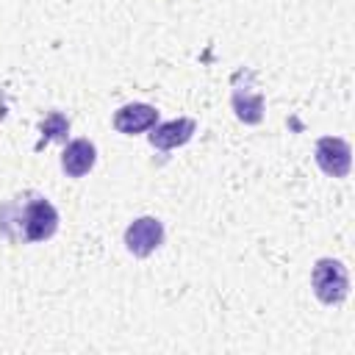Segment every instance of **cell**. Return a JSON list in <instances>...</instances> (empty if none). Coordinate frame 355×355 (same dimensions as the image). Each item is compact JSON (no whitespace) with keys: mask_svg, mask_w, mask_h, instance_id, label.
<instances>
[{"mask_svg":"<svg viewBox=\"0 0 355 355\" xmlns=\"http://www.w3.org/2000/svg\"><path fill=\"white\" fill-rule=\"evenodd\" d=\"M97 161V147L89 139H72L61 153V169L69 178H83Z\"/></svg>","mask_w":355,"mask_h":355,"instance_id":"7","label":"cell"},{"mask_svg":"<svg viewBox=\"0 0 355 355\" xmlns=\"http://www.w3.org/2000/svg\"><path fill=\"white\" fill-rule=\"evenodd\" d=\"M230 105L236 111V116L244 125H258L263 119V94L255 86H239L233 80V94H230Z\"/></svg>","mask_w":355,"mask_h":355,"instance_id":"8","label":"cell"},{"mask_svg":"<svg viewBox=\"0 0 355 355\" xmlns=\"http://www.w3.org/2000/svg\"><path fill=\"white\" fill-rule=\"evenodd\" d=\"M39 130H42V139L36 141V150H42V147L50 144V141H67L69 119H67L61 111H53V114H47V119L39 125Z\"/></svg>","mask_w":355,"mask_h":355,"instance_id":"9","label":"cell"},{"mask_svg":"<svg viewBox=\"0 0 355 355\" xmlns=\"http://www.w3.org/2000/svg\"><path fill=\"white\" fill-rule=\"evenodd\" d=\"M316 164L324 175L330 178H347L349 175V166H352V150L344 139L338 136H322L316 141Z\"/></svg>","mask_w":355,"mask_h":355,"instance_id":"4","label":"cell"},{"mask_svg":"<svg viewBox=\"0 0 355 355\" xmlns=\"http://www.w3.org/2000/svg\"><path fill=\"white\" fill-rule=\"evenodd\" d=\"M194 130H197V122L194 119H189V116H178V119H169V122H155L153 128H150V144L155 147V150H175V147H180V144H186L191 136H194Z\"/></svg>","mask_w":355,"mask_h":355,"instance_id":"5","label":"cell"},{"mask_svg":"<svg viewBox=\"0 0 355 355\" xmlns=\"http://www.w3.org/2000/svg\"><path fill=\"white\" fill-rule=\"evenodd\" d=\"M164 244V225L155 216H139L125 227V247L136 258H147Z\"/></svg>","mask_w":355,"mask_h":355,"instance_id":"3","label":"cell"},{"mask_svg":"<svg viewBox=\"0 0 355 355\" xmlns=\"http://www.w3.org/2000/svg\"><path fill=\"white\" fill-rule=\"evenodd\" d=\"M158 122V111L147 103H128L122 105L116 114H114V128L125 136H136V133H144L150 130L153 125Z\"/></svg>","mask_w":355,"mask_h":355,"instance_id":"6","label":"cell"},{"mask_svg":"<svg viewBox=\"0 0 355 355\" xmlns=\"http://www.w3.org/2000/svg\"><path fill=\"white\" fill-rule=\"evenodd\" d=\"M311 286H313V294L319 302H324V305L344 302V297L349 294L347 266L336 258H319L313 263V272H311Z\"/></svg>","mask_w":355,"mask_h":355,"instance_id":"2","label":"cell"},{"mask_svg":"<svg viewBox=\"0 0 355 355\" xmlns=\"http://www.w3.org/2000/svg\"><path fill=\"white\" fill-rule=\"evenodd\" d=\"M58 230V211L42 194L14 197L0 205V233L8 241H47Z\"/></svg>","mask_w":355,"mask_h":355,"instance_id":"1","label":"cell"}]
</instances>
